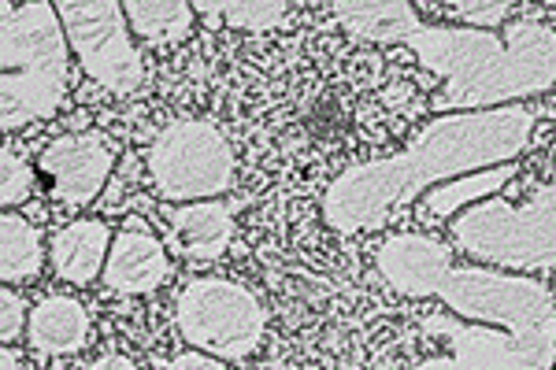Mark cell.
Masks as SVG:
<instances>
[{"instance_id":"6da1fadb","label":"cell","mask_w":556,"mask_h":370,"mask_svg":"<svg viewBox=\"0 0 556 370\" xmlns=\"http://www.w3.org/2000/svg\"><path fill=\"white\" fill-rule=\"evenodd\" d=\"M534 133V115L519 104L482 112H442L408 149L342 170L323 196V219L338 233L379 230L427 189L482 167L513 164Z\"/></svg>"},{"instance_id":"7a4b0ae2","label":"cell","mask_w":556,"mask_h":370,"mask_svg":"<svg viewBox=\"0 0 556 370\" xmlns=\"http://www.w3.org/2000/svg\"><path fill=\"white\" fill-rule=\"evenodd\" d=\"M405 44L445 82L434 112L505 107L556 86V30L534 20L513 23L501 38L464 26H419Z\"/></svg>"},{"instance_id":"3957f363","label":"cell","mask_w":556,"mask_h":370,"mask_svg":"<svg viewBox=\"0 0 556 370\" xmlns=\"http://www.w3.org/2000/svg\"><path fill=\"white\" fill-rule=\"evenodd\" d=\"M0 119L4 130H23L60 112L71 78V41L49 0H4L0 12Z\"/></svg>"},{"instance_id":"277c9868","label":"cell","mask_w":556,"mask_h":370,"mask_svg":"<svg viewBox=\"0 0 556 370\" xmlns=\"http://www.w3.org/2000/svg\"><path fill=\"white\" fill-rule=\"evenodd\" d=\"M438 301L460 319L516 333L545 363H556V301L534 278L486 267H453L445 285L438 289Z\"/></svg>"},{"instance_id":"5b68a950","label":"cell","mask_w":556,"mask_h":370,"mask_svg":"<svg viewBox=\"0 0 556 370\" xmlns=\"http://www.w3.org/2000/svg\"><path fill=\"white\" fill-rule=\"evenodd\" d=\"M456 248L479 264L542 270L556 267V186H538L527 204L497 193L464 207L453 219Z\"/></svg>"},{"instance_id":"8992f818","label":"cell","mask_w":556,"mask_h":370,"mask_svg":"<svg viewBox=\"0 0 556 370\" xmlns=\"http://www.w3.org/2000/svg\"><path fill=\"white\" fill-rule=\"evenodd\" d=\"M149 175L164 201H208L235 182V152L215 123L178 119L152 141Z\"/></svg>"},{"instance_id":"52a82bcc","label":"cell","mask_w":556,"mask_h":370,"mask_svg":"<svg viewBox=\"0 0 556 370\" xmlns=\"http://www.w3.org/2000/svg\"><path fill=\"white\" fill-rule=\"evenodd\" d=\"M267 315L245 285L230 278H197L178 296V330L193 348L241 363L264 341Z\"/></svg>"},{"instance_id":"ba28073f","label":"cell","mask_w":556,"mask_h":370,"mask_svg":"<svg viewBox=\"0 0 556 370\" xmlns=\"http://www.w3.org/2000/svg\"><path fill=\"white\" fill-rule=\"evenodd\" d=\"M52 4L86 75L112 93H134L146 78V67L130 41L134 30L123 0H52Z\"/></svg>"},{"instance_id":"9c48e42d","label":"cell","mask_w":556,"mask_h":370,"mask_svg":"<svg viewBox=\"0 0 556 370\" xmlns=\"http://www.w3.org/2000/svg\"><path fill=\"white\" fill-rule=\"evenodd\" d=\"M427 337H438L445 345V359H427L424 367H464V370H545L542 356L523 345L516 333L497 327H479L471 319H450V315H434L424 319Z\"/></svg>"},{"instance_id":"30bf717a","label":"cell","mask_w":556,"mask_h":370,"mask_svg":"<svg viewBox=\"0 0 556 370\" xmlns=\"http://www.w3.org/2000/svg\"><path fill=\"white\" fill-rule=\"evenodd\" d=\"M115 164V149L104 133L83 130V133H64L52 144L41 149V175L49 178V189L60 204L67 207H86L97 193L104 189L108 175Z\"/></svg>"},{"instance_id":"8fae6325","label":"cell","mask_w":556,"mask_h":370,"mask_svg":"<svg viewBox=\"0 0 556 370\" xmlns=\"http://www.w3.org/2000/svg\"><path fill=\"white\" fill-rule=\"evenodd\" d=\"M453 270V252L427 233H397L379 248V275L408 301H430Z\"/></svg>"},{"instance_id":"7c38bea8","label":"cell","mask_w":556,"mask_h":370,"mask_svg":"<svg viewBox=\"0 0 556 370\" xmlns=\"http://www.w3.org/2000/svg\"><path fill=\"white\" fill-rule=\"evenodd\" d=\"M167 267H172L167 264V252L152 233L123 230V233H115L101 278L108 289H115V293L138 296V293H152V289L164 285Z\"/></svg>"},{"instance_id":"4fadbf2b","label":"cell","mask_w":556,"mask_h":370,"mask_svg":"<svg viewBox=\"0 0 556 370\" xmlns=\"http://www.w3.org/2000/svg\"><path fill=\"white\" fill-rule=\"evenodd\" d=\"M112 230L101 219H75L52 238V270L71 285H89L104 275Z\"/></svg>"},{"instance_id":"5bb4252c","label":"cell","mask_w":556,"mask_h":370,"mask_svg":"<svg viewBox=\"0 0 556 370\" xmlns=\"http://www.w3.org/2000/svg\"><path fill=\"white\" fill-rule=\"evenodd\" d=\"M334 15L353 38L375 44H405L424 26L408 0H334Z\"/></svg>"},{"instance_id":"9a60e30c","label":"cell","mask_w":556,"mask_h":370,"mask_svg":"<svg viewBox=\"0 0 556 370\" xmlns=\"http://www.w3.org/2000/svg\"><path fill=\"white\" fill-rule=\"evenodd\" d=\"M26 337L34 352L41 356H71L86 345L89 337V315L75 296H45L38 308L30 311Z\"/></svg>"},{"instance_id":"2e32d148","label":"cell","mask_w":556,"mask_h":370,"mask_svg":"<svg viewBox=\"0 0 556 370\" xmlns=\"http://www.w3.org/2000/svg\"><path fill=\"white\" fill-rule=\"evenodd\" d=\"M172 238L182 256L190 259H219L235 241V219L223 204L215 201H190L175 207Z\"/></svg>"},{"instance_id":"e0dca14e","label":"cell","mask_w":556,"mask_h":370,"mask_svg":"<svg viewBox=\"0 0 556 370\" xmlns=\"http://www.w3.org/2000/svg\"><path fill=\"white\" fill-rule=\"evenodd\" d=\"M130 30L152 49H172L193 34V0H123Z\"/></svg>"},{"instance_id":"ac0fdd59","label":"cell","mask_w":556,"mask_h":370,"mask_svg":"<svg viewBox=\"0 0 556 370\" xmlns=\"http://www.w3.org/2000/svg\"><path fill=\"white\" fill-rule=\"evenodd\" d=\"M516 175L513 164H497V167H482V170H471V175H460V178H450V182L434 186L424 193V207L430 219H450V215L464 212V207L486 201V196L501 193L508 178Z\"/></svg>"},{"instance_id":"d6986e66","label":"cell","mask_w":556,"mask_h":370,"mask_svg":"<svg viewBox=\"0 0 556 370\" xmlns=\"http://www.w3.org/2000/svg\"><path fill=\"white\" fill-rule=\"evenodd\" d=\"M45 252L41 233L15 212H4L0 219V278L4 285H23L41 275Z\"/></svg>"},{"instance_id":"ffe728a7","label":"cell","mask_w":556,"mask_h":370,"mask_svg":"<svg viewBox=\"0 0 556 370\" xmlns=\"http://www.w3.org/2000/svg\"><path fill=\"white\" fill-rule=\"evenodd\" d=\"M201 20L227 30H275L286 20V0H193Z\"/></svg>"},{"instance_id":"44dd1931","label":"cell","mask_w":556,"mask_h":370,"mask_svg":"<svg viewBox=\"0 0 556 370\" xmlns=\"http://www.w3.org/2000/svg\"><path fill=\"white\" fill-rule=\"evenodd\" d=\"M30 193H34V167L26 164L12 144H4V152H0V204L15 207Z\"/></svg>"},{"instance_id":"7402d4cb","label":"cell","mask_w":556,"mask_h":370,"mask_svg":"<svg viewBox=\"0 0 556 370\" xmlns=\"http://www.w3.org/2000/svg\"><path fill=\"white\" fill-rule=\"evenodd\" d=\"M453 8L471 26H501L516 8V0H453Z\"/></svg>"},{"instance_id":"603a6c76","label":"cell","mask_w":556,"mask_h":370,"mask_svg":"<svg viewBox=\"0 0 556 370\" xmlns=\"http://www.w3.org/2000/svg\"><path fill=\"white\" fill-rule=\"evenodd\" d=\"M26 322H30V315L23 311V301L12 293V289H4V293H0V341L12 345V341L23 333Z\"/></svg>"},{"instance_id":"cb8c5ba5","label":"cell","mask_w":556,"mask_h":370,"mask_svg":"<svg viewBox=\"0 0 556 370\" xmlns=\"http://www.w3.org/2000/svg\"><path fill=\"white\" fill-rule=\"evenodd\" d=\"M160 367H172V370H223V367H227V359L212 356V352H204V348H190V352H182V356L167 359V363H160Z\"/></svg>"},{"instance_id":"d4e9b609","label":"cell","mask_w":556,"mask_h":370,"mask_svg":"<svg viewBox=\"0 0 556 370\" xmlns=\"http://www.w3.org/2000/svg\"><path fill=\"white\" fill-rule=\"evenodd\" d=\"M89 367H97V370H108V367H115V370H130L134 363H130V359H123V356H112V359H97V363H89Z\"/></svg>"},{"instance_id":"484cf974","label":"cell","mask_w":556,"mask_h":370,"mask_svg":"<svg viewBox=\"0 0 556 370\" xmlns=\"http://www.w3.org/2000/svg\"><path fill=\"white\" fill-rule=\"evenodd\" d=\"M0 367H4V370L20 367V359H15V352H12V348H4V359H0Z\"/></svg>"}]
</instances>
